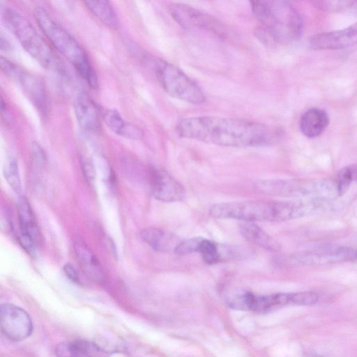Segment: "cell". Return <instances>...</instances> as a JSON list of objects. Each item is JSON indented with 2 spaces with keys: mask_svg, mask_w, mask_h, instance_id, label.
<instances>
[{
  "mask_svg": "<svg viewBox=\"0 0 357 357\" xmlns=\"http://www.w3.org/2000/svg\"><path fill=\"white\" fill-rule=\"evenodd\" d=\"M183 138L228 147H252L272 144L282 137L280 128L240 118L217 116H191L176 126Z\"/></svg>",
  "mask_w": 357,
  "mask_h": 357,
  "instance_id": "cell-1",
  "label": "cell"
},
{
  "mask_svg": "<svg viewBox=\"0 0 357 357\" xmlns=\"http://www.w3.org/2000/svg\"><path fill=\"white\" fill-rule=\"evenodd\" d=\"M328 211L327 203L321 199L296 201L248 200L213 204L211 216L235 219L243 222H283Z\"/></svg>",
  "mask_w": 357,
  "mask_h": 357,
  "instance_id": "cell-2",
  "label": "cell"
},
{
  "mask_svg": "<svg viewBox=\"0 0 357 357\" xmlns=\"http://www.w3.org/2000/svg\"><path fill=\"white\" fill-rule=\"evenodd\" d=\"M252 11L259 22L255 35L265 45L287 43L299 38L303 31L302 19L286 1H250Z\"/></svg>",
  "mask_w": 357,
  "mask_h": 357,
  "instance_id": "cell-3",
  "label": "cell"
},
{
  "mask_svg": "<svg viewBox=\"0 0 357 357\" xmlns=\"http://www.w3.org/2000/svg\"><path fill=\"white\" fill-rule=\"evenodd\" d=\"M33 14L37 24L53 47L73 65L87 84L96 89L98 84L96 73L79 43L43 7L36 6Z\"/></svg>",
  "mask_w": 357,
  "mask_h": 357,
  "instance_id": "cell-4",
  "label": "cell"
},
{
  "mask_svg": "<svg viewBox=\"0 0 357 357\" xmlns=\"http://www.w3.org/2000/svg\"><path fill=\"white\" fill-rule=\"evenodd\" d=\"M2 16L8 30L41 66L64 73V68L60 59L26 17L11 8H5Z\"/></svg>",
  "mask_w": 357,
  "mask_h": 357,
  "instance_id": "cell-5",
  "label": "cell"
},
{
  "mask_svg": "<svg viewBox=\"0 0 357 357\" xmlns=\"http://www.w3.org/2000/svg\"><path fill=\"white\" fill-rule=\"evenodd\" d=\"M255 188L267 195L301 199H331L337 195L335 183L329 180L261 179Z\"/></svg>",
  "mask_w": 357,
  "mask_h": 357,
  "instance_id": "cell-6",
  "label": "cell"
},
{
  "mask_svg": "<svg viewBox=\"0 0 357 357\" xmlns=\"http://www.w3.org/2000/svg\"><path fill=\"white\" fill-rule=\"evenodd\" d=\"M152 68L160 85L169 96L195 105L205 102L206 96L202 89L178 67L153 59Z\"/></svg>",
  "mask_w": 357,
  "mask_h": 357,
  "instance_id": "cell-7",
  "label": "cell"
},
{
  "mask_svg": "<svg viewBox=\"0 0 357 357\" xmlns=\"http://www.w3.org/2000/svg\"><path fill=\"white\" fill-rule=\"evenodd\" d=\"M0 63L2 72L22 89L40 114L46 116L50 105L43 82L6 58L1 56Z\"/></svg>",
  "mask_w": 357,
  "mask_h": 357,
  "instance_id": "cell-8",
  "label": "cell"
},
{
  "mask_svg": "<svg viewBox=\"0 0 357 357\" xmlns=\"http://www.w3.org/2000/svg\"><path fill=\"white\" fill-rule=\"evenodd\" d=\"M289 265L314 266L357 260V250L337 245H326L298 252L283 259Z\"/></svg>",
  "mask_w": 357,
  "mask_h": 357,
  "instance_id": "cell-9",
  "label": "cell"
},
{
  "mask_svg": "<svg viewBox=\"0 0 357 357\" xmlns=\"http://www.w3.org/2000/svg\"><path fill=\"white\" fill-rule=\"evenodd\" d=\"M168 11L174 20L186 29L206 31L220 37L228 34L221 22L188 5L171 3Z\"/></svg>",
  "mask_w": 357,
  "mask_h": 357,
  "instance_id": "cell-10",
  "label": "cell"
},
{
  "mask_svg": "<svg viewBox=\"0 0 357 357\" xmlns=\"http://www.w3.org/2000/svg\"><path fill=\"white\" fill-rule=\"evenodd\" d=\"M0 325L3 334L13 341L26 339L33 329L29 314L22 308L9 303L1 305Z\"/></svg>",
  "mask_w": 357,
  "mask_h": 357,
  "instance_id": "cell-11",
  "label": "cell"
},
{
  "mask_svg": "<svg viewBox=\"0 0 357 357\" xmlns=\"http://www.w3.org/2000/svg\"><path fill=\"white\" fill-rule=\"evenodd\" d=\"M229 305L238 310L265 312L277 307L293 305L292 293L256 295L246 292L233 297L229 301Z\"/></svg>",
  "mask_w": 357,
  "mask_h": 357,
  "instance_id": "cell-12",
  "label": "cell"
},
{
  "mask_svg": "<svg viewBox=\"0 0 357 357\" xmlns=\"http://www.w3.org/2000/svg\"><path fill=\"white\" fill-rule=\"evenodd\" d=\"M149 177L151 193L156 199L174 202L184 199L185 191L183 186L166 171L151 167Z\"/></svg>",
  "mask_w": 357,
  "mask_h": 357,
  "instance_id": "cell-13",
  "label": "cell"
},
{
  "mask_svg": "<svg viewBox=\"0 0 357 357\" xmlns=\"http://www.w3.org/2000/svg\"><path fill=\"white\" fill-rule=\"evenodd\" d=\"M357 44V22L341 30L312 36L309 45L314 50H338Z\"/></svg>",
  "mask_w": 357,
  "mask_h": 357,
  "instance_id": "cell-14",
  "label": "cell"
},
{
  "mask_svg": "<svg viewBox=\"0 0 357 357\" xmlns=\"http://www.w3.org/2000/svg\"><path fill=\"white\" fill-rule=\"evenodd\" d=\"M74 110L79 126L86 132H93L100 129V121L98 108L93 100L84 93L75 99Z\"/></svg>",
  "mask_w": 357,
  "mask_h": 357,
  "instance_id": "cell-15",
  "label": "cell"
},
{
  "mask_svg": "<svg viewBox=\"0 0 357 357\" xmlns=\"http://www.w3.org/2000/svg\"><path fill=\"white\" fill-rule=\"evenodd\" d=\"M77 261L86 276L94 282L101 283L105 275L100 263L91 248L82 240L77 239L74 243Z\"/></svg>",
  "mask_w": 357,
  "mask_h": 357,
  "instance_id": "cell-16",
  "label": "cell"
},
{
  "mask_svg": "<svg viewBox=\"0 0 357 357\" xmlns=\"http://www.w3.org/2000/svg\"><path fill=\"white\" fill-rule=\"evenodd\" d=\"M141 237L153 250L164 253L175 252L182 241L174 234L155 227L143 229Z\"/></svg>",
  "mask_w": 357,
  "mask_h": 357,
  "instance_id": "cell-17",
  "label": "cell"
},
{
  "mask_svg": "<svg viewBox=\"0 0 357 357\" xmlns=\"http://www.w3.org/2000/svg\"><path fill=\"white\" fill-rule=\"evenodd\" d=\"M329 123L328 114L319 108L307 110L301 117L299 128L303 135L314 138L323 133Z\"/></svg>",
  "mask_w": 357,
  "mask_h": 357,
  "instance_id": "cell-18",
  "label": "cell"
},
{
  "mask_svg": "<svg viewBox=\"0 0 357 357\" xmlns=\"http://www.w3.org/2000/svg\"><path fill=\"white\" fill-rule=\"evenodd\" d=\"M238 226L241 235L248 241L270 251L280 250L279 243L255 223L242 222Z\"/></svg>",
  "mask_w": 357,
  "mask_h": 357,
  "instance_id": "cell-19",
  "label": "cell"
},
{
  "mask_svg": "<svg viewBox=\"0 0 357 357\" xmlns=\"http://www.w3.org/2000/svg\"><path fill=\"white\" fill-rule=\"evenodd\" d=\"M102 118L107 127L118 135L132 139H139L142 137V131L132 124L126 122L115 109L106 110Z\"/></svg>",
  "mask_w": 357,
  "mask_h": 357,
  "instance_id": "cell-20",
  "label": "cell"
},
{
  "mask_svg": "<svg viewBox=\"0 0 357 357\" xmlns=\"http://www.w3.org/2000/svg\"><path fill=\"white\" fill-rule=\"evenodd\" d=\"M17 208L21 233L29 236L38 243L40 241L39 230L33 211L25 197H19Z\"/></svg>",
  "mask_w": 357,
  "mask_h": 357,
  "instance_id": "cell-21",
  "label": "cell"
},
{
  "mask_svg": "<svg viewBox=\"0 0 357 357\" xmlns=\"http://www.w3.org/2000/svg\"><path fill=\"white\" fill-rule=\"evenodd\" d=\"M86 8L102 24L109 29H116L119 26L116 13L108 1H85Z\"/></svg>",
  "mask_w": 357,
  "mask_h": 357,
  "instance_id": "cell-22",
  "label": "cell"
},
{
  "mask_svg": "<svg viewBox=\"0 0 357 357\" xmlns=\"http://www.w3.org/2000/svg\"><path fill=\"white\" fill-rule=\"evenodd\" d=\"M94 352L93 347L84 340L61 342L55 349L57 357H96Z\"/></svg>",
  "mask_w": 357,
  "mask_h": 357,
  "instance_id": "cell-23",
  "label": "cell"
},
{
  "mask_svg": "<svg viewBox=\"0 0 357 357\" xmlns=\"http://www.w3.org/2000/svg\"><path fill=\"white\" fill-rule=\"evenodd\" d=\"M223 247L224 245L203 238L197 252L201 255L206 264L212 265L219 262L223 258Z\"/></svg>",
  "mask_w": 357,
  "mask_h": 357,
  "instance_id": "cell-24",
  "label": "cell"
},
{
  "mask_svg": "<svg viewBox=\"0 0 357 357\" xmlns=\"http://www.w3.org/2000/svg\"><path fill=\"white\" fill-rule=\"evenodd\" d=\"M4 177L10 187L16 193L22 191V184L18 171L17 162L15 158H10L3 167Z\"/></svg>",
  "mask_w": 357,
  "mask_h": 357,
  "instance_id": "cell-25",
  "label": "cell"
},
{
  "mask_svg": "<svg viewBox=\"0 0 357 357\" xmlns=\"http://www.w3.org/2000/svg\"><path fill=\"white\" fill-rule=\"evenodd\" d=\"M353 182L347 166L341 169L335 182L338 196L343 195Z\"/></svg>",
  "mask_w": 357,
  "mask_h": 357,
  "instance_id": "cell-26",
  "label": "cell"
},
{
  "mask_svg": "<svg viewBox=\"0 0 357 357\" xmlns=\"http://www.w3.org/2000/svg\"><path fill=\"white\" fill-rule=\"evenodd\" d=\"M202 238V237H193L181 241L178 245L174 253L183 255L197 252Z\"/></svg>",
  "mask_w": 357,
  "mask_h": 357,
  "instance_id": "cell-27",
  "label": "cell"
},
{
  "mask_svg": "<svg viewBox=\"0 0 357 357\" xmlns=\"http://www.w3.org/2000/svg\"><path fill=\"white\" fill-rule=\"evenodd\" d=\"M294 305H312L319 300V296L314 291H300L293 293Z\"/></svg>",
  "mask_w": 357,
  "mask_h": 357,
  "instance_id": "cell-28",
  "label": "cell"
},
{
  "mask_svg": "<svg viewBox=\"0 0 357 357\" xmlns=\"http://www.w3.org/2000/svg\"><path fill=\"white\" fill-rule=\"evenodd\" d=\"M80 163L83 174L89 183L94 181L96 171L92 158L86 154L80 155Z\"/></svg>",
  "mask_w": 357,
  "mask_h": 357,
  "instance_id": "cell-29",
  "label": "cell"
},
{
  "mask_svg": "<svg viewBox=\"0 0 357 357\" xmlns=\"http://www.w3.org/2000/svg\"><path fill=\"white\" fill-rule=\"evenodd\" d=\"M32 158L33 162L39 167L45 165L46 161L45 154L42 148L36 143L32 145Z\"/></svg>",
  "mask_w": 357,
  "mask_h": 357,
  "instance_id": "cell-30",
  "label": "cell"
},
{
  "mask_svg": "<svg viewBox=\"0 0 357 357\" xmlns=\"http://www.w3.org/2000/svg\"><path fill=\"white\" fill-rule=\"evenodd\" d=\"M21 246L30 255H33L37 243L29 236L22 234L18 237Z\"/></svg>",
  "mask_w": 357,
  "mask_h": 357,
  "instance_id": "cell-31",
  "label": "cell"
},
{
  "mask_svg": "<svg viewBox=\"0 0 357 357\" xmlns=\"http://www.w3.org/2000/svg\"><path fill=\"white\" fill-rule=\"evenodd\" d=\"M63 271L67 275V277L72 280L73 282L80 284V279L79 275L74 268L70 264H66L63 266Z\"/></svg>",
  "mask_w": 357,
  "mask_h": 357,
  "instance_id": "cell-32",
  "label": "cell"
},
{
  "mask_svg": "<svg viewBox=\"0 0 357 357\" xmlns=\"http://www.w3.org/2000/svg\"><path fill=\"white\" fill-rule=\"evenodd\" d=\"M353 181H357V165H347Z\"/></svg>",
  "mask_w": 357,
  "mask_h": 357,
  "instance_id": "cell-33",
  "label": "cell"
},
{
  "mask_svg": "<svg viewBox=\"0 0 357 357\" xmlns=\"http://www.w3.org/2000/svg\"><path fill=\"white\" fill-rule=\"evenodd\" d=\"M9 47V43L6 40H4L1 38V49L3 50V49L7 50Z\"/></svg>",
  "mask_w": 357,
  "mask_h": 357,
  "instance_id": "cell-34",
  "label": "cell"
}]
</instances>
